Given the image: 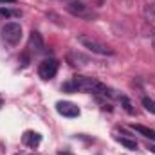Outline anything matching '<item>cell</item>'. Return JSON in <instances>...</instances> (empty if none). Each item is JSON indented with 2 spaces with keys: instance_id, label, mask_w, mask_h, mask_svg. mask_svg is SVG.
<instances>
[{
  "instance_id": "4",
  "label": "cell",
  "mask_w": 155,
  "mask_h": 155,
  "mask_svg": "<svg viewBox=\"0 0 155 155\" xmlns=\"http://www.w3.org/2000/svg\"><path fill=\"white\" fill-rule=\"evenodd\" d=\"M2 40L9 45H16L22 40V25L16 22H9L2 29Z\"/></svg>"
},
{
  "instance_id": "11",
  "label": "cell",
  "mask_w": 155,
  "mask_h": 155,
  "mask_svg": "<svg viewBox=\"0 0 155 155\" xmlns=\"http://www.w3.org/2000/svg\"><path fill=\"white\" fill-rule=\"evenodd\" d=\"M116 141L119 143V144H123L126 150H132V152L137 150V144H135V141H132V139H126V137H119V135H116Z\"/></svg>"
},
{
  "instance_id": "8",
  "label": "cell",
  "mask_w": 155,
  "mask_h": 155,
  "mask_svg": "<svg viewBox=\"0 0 155 155\" xmlns=\"http://www.w3.org/2000/svg\"><path fill=\"white\" fill-rule=\"evenodd\" d=\"M22 143H24L25 146H29V148H36L40 143H41V135H40L38 132L27 130V132L22 135Z\"/></svg>"
},
{
  "instance_id": "6",
  "label": "cell",
  "mask_w": 155,
  "mask_h": 155,
  "mask_svg": "<svg viewBox=\"0 0 155 155\" xmlns=\"http://www.w3.org/2000/svg\"><path fill=\"white\" fill-rule=\"evenodd\" d=\"M27 49H29V52H33V54H41V52H45V43H43L41 35H40L38 31H31L29 41H27Z\"/></svg>"
},
{
  "instance_id": "3",
  "label": "cell",
  "mask_w": 155,
  "mask_h": 155,
  "mask_svg": "<svg viewBox=\"0 0 155 155\" xmlns=\"http://www.w3.org/2000/svg\"><path fill=\"white\" fill-rule=\"evenodd\" d=\"M67 11L72 15V16H78V18H83V20H94L96 18V13L92 11L90 5H85L83 2L79 0H71L67 4Z\"/></svg>"
},
{
  "instance_id": "13",
  "label": "cell",
  "mask_w": 155,
  "mask_h": 155,
  "mask_svg": "<svg viewBox=\"0 0 155 155\" xmlns=\"http://www.w3.org/2000/svg\"><path fill=\"white\" fill-rule=\"evenodd\" d=\"M20 13L18 11H11V9H5V7H0V16H18Z\"/></svg>"
},
{
  "instance_id": "16",
  "label": "cell",
  "mask_w": 155,
  "mask_h": 155,
  "mask_svg": "<svg viewBox=\"0 0 155 155\" xmlns=\"http://www.w3.org/2000/svg\"><path fill=\"white\" fill-rule=\"evenodd\" d=\"M153 47H155V35H153Z\"/></svg>"
},
{
  "instance_id": "7",
  "label": "cell",
  "mask_w": 155,
  "mask_h": 155,
  "mask_svg": "<svg viewBox=\"0 0 155 155\" xmlns=\"http://www.w3.org/2000/svg\"><path fill=\"white\" fill-rule=\"evenodd\" d=\"M56 110L58 114L63 117H78L79 116V108L71 101H58L56 103Z\"/></svg>"
},
{
  "instance_id": "2",
  "label": "cell",
  "mask_w": 155,
  "mask_h": 155,
  "mask_svg": "<svg viewBox=\"0 0 155 155\" xmlns=\"http://www.w3.org/2000/svg\"><path fill=\"white\" fill-rule=\"evenodd\" d=\"M78 41H79L85 49L92 51L94 54H101V56H112V54H114V51H112L108 45L97 41L96 38H92V36H88V35H79V36H78Z\"/></svg>"
},
{
  "instance_id": "1",
  "label": "cell",
  "mask_w": 155,
  "mask_h": 155,
  "mask_svg": "<svg viewBox=\"0 0 155 155\" xmlns=\"http://www.w3.org/2000/svg\"><path fill=\"white\" fill-rule=\"evenodd\" d=\"M99 81L96 78H88V76H74L71 81H67L61 88L65 92H94L97 94L99 88Z\"/></svg>"
},
{
  "instance_id": "15",
  "label": "cell",
  "mask_w": 155,
  "mask_h": 155,
  "mask_svg": "<svg viewBox=\"0 0 155 155\" xmlns=\"http://www.w3.org/2000/svg\"><path fill=\"white\" fill-rule=\"evenodd\" d=\"M150 150H152V152H153V153H155V146H153V148H150Z\"/></svg>"
},
{
  "instance_id": "9",
  "label": "cell",
  "mask_w": 155,
  "mask_h": 155,
  "mask_svg": "<svg viewBox=\"0 0 155 155\" xmlns=\"http://www.w3.org/2000/svg\"><path fill=\"white\" fill-rule=\"evenodd\" d=\"M135 132H139L141 135H144V137H148V139H152V141H155V130H152V128H148V126H143V124H134L132 126Z\"/></svg>"
},
{
  "instance_id": "12",
  "label": "cell",
  "mask_w": 155,
  "mask_h": 155,
  "mask_svg": "<svg viewBox=\"0 0 155 155\" xmlns=\"http://www.w3.org/2000/svg\"><path fill=\"white\" fill-rule=\"evenodd\" d=\"M143 107L150 112V114H155V101L150 99V97H143Z\"/></svg>"
},
{
  "instance_id": "10",
  "label": "cell",
  "mask_w": 155,
  "mask_h": 155,
  "mask_svg": "<svg viewBox=\"0 0 155 155\" xmlns=\"http://www.w3.org/2000/svg\"><path fill=\"white\" fill-rule=\"evenodd\" d=\"M67 60H69V63H71L72 67H79V63H78V61H81V65H85V63H87V58H85V56H81L79 52H69V54H67Z\"/></svg>"
},
{
  "instance_id": "14",
  "label": "cell",
  "mask_w": 155,
  "mask_h": 155,
  "mask_svg": "<svg viewBox=\"0 0 155 155\" xmlns=\"http://www.w3.org/2000/svg\"><path fill=\"white\" fill-rule=\"evenodd\" d=\"M0 2H9V4H13V2H16V0H0Z\"/></svg>"
},
{
  "instance_id": "5",
  "label": "cell",
  "mask_w": 155,
  "mask_h": 155,
  "mask_svg": "<svg viewBox=\"0 0 155 155\" xmlns=\"http://www.w3.org/2000/svg\"><path fill=\"white\" fill-rule=\"evenodd\" d=\"M58 67H60V63L56 60H52V58L51 60H43L38 65V76L41 79H52L56 76V72H58Z\"/></svg>"
}]
</instances>
